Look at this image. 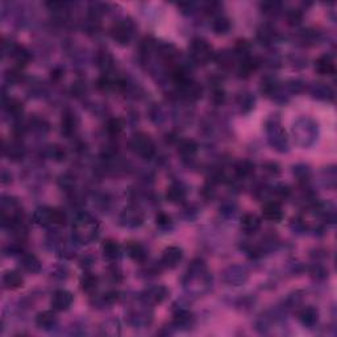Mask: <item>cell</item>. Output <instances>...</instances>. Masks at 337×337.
Returning a JSON list of instances; mask_svg holds the SVG:
<instances>
[{"mask_svg": "<svg viewBox=\"0 0 337 337\" xmlns=\"http://www.w3.org/2000/svg\"><path fill=\"white\" fill-rule=\"evenodd\" d=\"M20 266L28 273H38L41 269V262L34 254H24L20 259Z\"/></svg>", "mask_w": 337, "mask_h": 337, "instance_id": "15", "label": "cell"}, {"mask_svg": "<svg viewBox=\"0 0 337 337\" xmlns=\"http://www.w3.org/2000/svg\"><path fill=\"white\" fill-rule=\"evenodd\" d=\"M52 157L55 159V161H62V159H65V157H66V153H65V150L62 149V148H59V146H52Z\"/></svg>", "mask_w": 337, "mask_h": 337, "instance_id": "34", "label": "cell"}, {"mask_svg": "<svg viewBox=\"0 0 337 337\" xmlns=\"http://www.w3.org/2000/svg\"><path fill=\"white\" fill-rule=\"evenodd\" d=\"M36 224L46 227V225H63L66 221V215L58 208H49V207H40L36 209L33 215Z\"/></svg>", "mask_w": 337, "mask_h": 337, "instance_id": "2", "label": "cell"}, {"mask_svg": "<svg viewBox=\"0 0 337 337\" xmlns=\"http://www.w3.org/2000/svg\"><path fill=\"white\" fill-rule=\"evenodd\" d=\"M262 216L266 220L278 223L283 219L282 207L277 202H269L262 207Z\"/></svg>", "mask_w": 337, "mask_h": 337, "instance_id": "13", "label": "cell"}, {"mask_svg": "<svg viewBox=\"0 0 337 337\" xmlns=\"http://www.w3.org/2000/svg\"><path fill=\"white\" fill-rule=\"evenodd\" d=\"M190 55L199 65H206L213 57L212 48L203 38H195L190 44Z\"/></svg>", "mask_w": 337, "mask_h": 337, "instance_id": "4", "label": "cell"}, {"mask_svg": "<svg viewBox=\"0 0 337 337\" xmlns=\"http://www.w3.org/2000/svg\"><path fill=\"white\" fill-rule=\"evenodd\" d=\"M177 86H178L179 95L182 96L183 99L190 100V102H195V100L202 98V92H203V90L200 87V84L194 82L191 78L187 80H184L182 83L177 84Z\"/></svg>", "mask_w": 337, "mask_h": 337, "instance_id": "6", "label": "cell"}, {"mask_svg": "<svg viewBox=\"0 0 337 337\" xmlns=\"http://www.w3.org/2000/svg\"><path fill=\"white\" fill-rule=\"evenodd\" d=\"M259 63L257 62L256 58H245L240 63V74L241 77H248L249 74H252L256 69L258 67Z\"/></svg>", "mask_w": 337, "mask_h": 337, "instance_id": "26", "label": "cell"}, {"mask_svg": "<svg viewBox=\"0 0 337 337\" xmlns=\"http://www.w3.org/2000/svg\"><path fill=\"white\" fill-rule=\"evenodd\" d=\"M133 23L129 20L117 21L111 28V37L120 45H128L130 38L133 36Z\"/></svg>", "mask_w": 337, "mask_h": 337, "instance_id": "5", "label": "cell"}, {"mask_svg": "<svg viewBox=\"0 0 337 337\" xmlns=\"http://www.w3.org/2000/svg\"><path fill=\"white\" fill-rule=\"evenodd\" d=\"M261 227V219L254 213H246L241 217V228L246 233H256Z\"/></svg>", "mask_w": 337, "mask_h": 337, "instance_id": "14", "label": "cell"}, {"mask_svg": "<svg viewBox=\"0 0 337 337\" xmlns=\"http://www.w3.org/2000/svg\"><path fill=\"white\" fill-rule=\"evenodd\" d=\"M4 107L5 111H7L9 115H15V116H17V115H20V113L23 112V103L17 99H8L7 100V103L4 104Z\"/></svg>", "mask_w": 337, "mask_h": 337, "instance_id": "31", "label": "cell"}, {"mask_svg": "<svg viewBox=\"0 0 337 337\" xmlns=\"http://www.w3.org/2000/svg\"><path fill=\"white\" fill-rule=\"evenodd\" d=\"M36 324L42 329L53 328L57 324V316L52 311H45V312H40L36 317Z\"/></svg>", "mask_w": 337, "mask_h": 337, "instance_id": "19", "label": "cell"}, {"mask_svg": "<svg viewBox=\"0 0 337 337\" xmlns=\"http://www.w3.org/2000/svg\"><path fill=\"white\" fill-rule=\"evenodd\" d=\"M166 295L167 290L163 286H154V287L148 288L142 294V300H144V303L150 304V306H157V304L162 303Z\"/></svg>", "mask_w": 337, "mask_h": 337, "instance_id": "10", "label": "cell"}, {"mask_svg": "<svg viewBox=\"0 0 337 337\" xmlns=\"http://www.w3.org/2000/svg\"><path fill=\"white\" fill-rule=\"evenodd\" d=\"M182 257H183V252H182L181 248H178V246H169V248L163 250L161 262H162L163 266L173 269L182 261Z\"/></svg>", "mask_w": 337, "mask_h": 337, "instance_id": "8", "label": "cell"}, {"mask_svg": "<svg viewBox=\"0 0 337 337\" xmlns=\"http://www.w3.org/2000/svg\"><path fill=\"white\" fill-rule=\"evenodd\" d=\"M300 19H302V15H300L298 11H292V12L288 15V21H290V24H298L300 21Z\"/></svg>", "mask_w": 337, "mask_h": 337, "instance_id": "37", "label": "cell"}, {"mask_svg": "<svg viewBox=\"0 0 337 337\" xmlns=\"http://www.w3.org/2000/svg\"><path fill=\"white\" fill-rule=\"evenodd\" d=\"M156 224L158 225L159 228H169L171 225V217L167 215V213L159 212L157 216H156Z\"/></svg>", "mask_w": 337, "mask_h": 337, "instance_id": "33", "label": "cell"}, {"mask_svg": "<svg viewBox=\"0 0 337 337\" xmlns=\"http://www.w3.org/2000/svg\"><path fill=\"white\" fill-rule=\"evenodd\" d=\"M166 196L167 200L171 202V203H181V202H183L184 198H186V190H184L181 184L175 183L169 187Z\"/></svg>", "mask_w": 337, "mask_h": 337, "instance_id": "21", "label": "cell"}, {"mask_svg": "<svg viewBox=\"0 0 337 337\" xmlns=\"http://www.w3.org/2000/svg\"><path fill=\"white\" fill-rule=\"evenodd\" d=\"M98 287V278L95 275L92 274H84L82 278H80V288L83 290L84 292H88L91 294L94 292Z\"/></svg>", "mask_w": 337, "mask_h": 337, "instance_id": "24", "label": "cell"}, {"mask_svg": "<svg viewBox=\"0 0 337 337\" xmlns=\"http://www.w3.org/2000/svg\"><path fill=\"white\" fill-rule=\"evenodd\" d=\"M299 320L304 325H313L317 321V311L315 308H303L299 312Z\"/></svg>", "mask_w": 337, "mask_h": 337, "instance_id": "23", "label": "cell"}, {"mask_svg": "<svg viewBox=\"0 0 337 337\" xmlns=\"http://www.w3.org/2000/svg\"><path fill=\"white\" fill-rule=\"evenodd\" d=\"M121 224L124 227H129V228H136V227H140L144 221V216L142 213L138 211L137 208H133V207H129V208H125L123 211L120 216Z\"/></svg>", "mask_w": 337, "mask_h": 337, "instance_id": "9", "label": "cell"}, {"mask_svg": "<svg viewBox=\"0 0 337 337\" xmlns=\"http://www.w3.org/2000/svg\"><path fill=\"white\" fill-rule=\"evenodd\" d=\"M198 152V145L194 140H183L178 146V153L183 158H192Z\"/></svg>", "mask_w": 337, "mask_h": 337, "instance_id": "20", "label": "cell"}, {"mask_svg": "<svg viewBox=\"0 0 337 337\" xmlns=\"http://www.w3.org/2000/svg\"><path fill=\"white\" fill-rule=\"evenodd\" d=\"M61 183H62V187L65 188H70L73 184H74V179L71 178V177H67V175H63L62 178H61V181H59Z\"/></svg>", "mask_w": 337, "mask_h": 337, "instance_id": "38", "label": "cell"}, {"mask_svg": "<svg viewBox=\"0 0 337 337\" xmlns=\"http://www.w3.org/2000/svg\"><path fill=\"white\" fill-rule=\"evenodd\" d=\"M4 153L8 156L9 159L17 161V159H21L24 157V148L19 142L13 141L7 148H4Z\"/></svg>", "mask_w": 337, "mask_h": 337, "instance_id": "22", "label": "cell"}, {"mask_svg": "<svg viewBox=\"0 0 337 337\" xmlns=\"http://www.w3.org/2000/svg\"><path fill=\"white\" fill-rule=\"evenodd\" d=\"M123 129H124V121L119 119V117L111 119L108 121V124H107V132L111 136H119L123 132Z\"/></svg>", "mask_w": 337, "mask_h": 337, "instance_id": "29", "label": "cell"}, {"mask_svg": "<svg viewBox=\"0 0 337 337\" xmlns=\"http://www.w3.org/2000/svg\"><path fill=\"white\" fill-rule=\"evenodd\" d=\"M129 148L134 154H137L142 158H152L154 154V144L152 138L145 133L134 134L129 141Z\"/></svg>", "mask_w": 337, "mask_h": 337, "instance_id": "3", "label": "cell"}, {"mask_svg": "<svg viewBox=\"0 0 337 337\" xmlns=\"http://www.w3.org/2000/svg\"><path fill=\"white\" fill-rule=\"evenodd\" d=\"M5 78H7V80L8 82H12V83H15V82H19L20 80V71L19 70H9L8 73H7V75H5Z\"/></svg>", "mask_w": 337, "mask_h": 337, "instance_id": "35", "label": "cell"}, {"mask_svg": "<svg viewBox=\"0 0 337 337\" xmlns=\"http://www.w3.org/2000/svg\"><path fill=\"white\" fill-rule=\"evenodd\" d=\"M212 28H213V30L216 32V33L224 34V33H227L229 29H231V21H229L227 17L219 16V17H216V19H215V21H213Z\"/></svg>", "mask_w": 337, "mask_h": 337, "instance_id": "27", "label": "cell"}, {"mask_svg": "<svg viewBox=\"0 0 337 337\" xmlns=\"http://www.w3.org/2000/svg\"><path fill=\"white\" fill-rule=\"evenodd\" d=\"M102 252L107 259L109 261H115L120 257V245L113 240H105L102 245Z\"/></svg>", "mask_w": 337, "mask_h": 337, "instance_id": "18", "label": "cell"}, {"mask_svg": "<svg viewBox=\"0 0 337 337\" xmlns=\"http://www.w3.org/2000/svg\"><path fill=\"white\" fill-rule=\"evenodd\" d=\"M217 63L223 67H232L234 62V57L231 52H220L216 57Z\"/></svg>", "mask_w": 337, "mask_h": 337, "instance_id": "32", "label": "cell"}, {"mask_svg": "<svg viewBox=\"0 0 337 337\" xmlns=\"http://www.w3.org/2000/svg\"><path fill=\"white\" fill-rule=\"evenodd\" d=\"M315 70L320 75L335 74L336 66H335V59L332 58V55L324 54L319 57L315 62Z\"/></svg>", "mask_w": 337, "mask_h": 337, "instance_id": "12", "label": "cell"}, {"mask_svg": "<svg viewBox=\"0 0 337 337\" xmlns=\"http://www.w3.org/2000/svg\"><path fill=\"white\" fill-rule=\"evenodd\" d=\"M212 100L215 103H221V102L224 100V91H223L221 88L215 90V91L212 92Z\"/></svg>", "mask_w": 337, "mask_h": 337, "instance_id": "36", "label": "cell"}, {"mask_svg": "<svg viewBox=\"0 0 337 337\" xmlns=\"http://www.w3.org/2000/svg\"><path fill=\"white\" fill-rule=\"evenodd\" d=\"M98 66L104 71L105 74H108V71L113 67V58L108 52H102L98 55Z\"/></svg>", "mask_w": 337, "mask_h": 337, "instance_id": "25", "label": "cell"}, {"mask_svg": "<svg viewBox=\"0 0 337 337\" xmlns=\"http://www.w3.org/2000/svg\"><path fill=\"white\" fill-rule=\"evenodd\" d=\"M78 129V117L73 112H65L61 119V130L67 137H70Z\"/></svg>", "mask_w": 337, "mask_h": 337, "instance_id": "11", "label": "cell"}, {"mask_svg": "<svg viewBox=\"0 0 337 337\" xmlns=\"http://www.w3.org/2000/svg\"><path fill=\"white\" fill-rule=\"evenodd\" d=\"M125 250H127V253H128V256L132 259H134V261H138V262H141V261H144L146 258V252L145 249H144V246L140 244V242H136V241H129L127 245H125Z\"/></svg>", "mask_w": 337, "mask_h": 337, "instance_id": "17", "label": "cell"}, {"mask_svg": "<svg viewBox=\"0 0 337 337\" xmlns=\"http://www.w3.org/2000/svg\"><path fill=\"white\" fill-rule=\"evenodd\" d=\"M99 234L98 221L88 213H82L77 217L73 224V236L80 244H90Z\"/></svg>", "mask_w": 337, "mask_h": 337, "instance_id": "1", "label": "cell"}, {"mask_svg": "<svg viewBox=\"0 0 337 337\" xmlns=\"http://www.w3.org/2000/svg\"><path fill=\"white\" fill-rule=\"evenodd\" d=\"M23 283H24V279L17 271H7L3 275V285L8 290H17L23 286Z\"/></svg>", "mask_w": 337, "mask_h": 337, "instance_id": "16", "label": "cell"}, {"mask_svg": "<svg viewBox=\"0 0 337 337\" xmlns=\"http://www.w3.org/2000/svg\"><path fill=\"white\" fill-rule=\"evenodd\" d=\"M236 175L240 177V178H245V177H249L252 173L254 171V165L250 163L249 161H241V162L237 163L236 166Z\"/></svg>", "mask_w": 337, "mask_h": 337, "instance_id": "30", "label": "cell"}, {"mask_svg": "<svg viewBox=\"0 0 337 337\" xmlns=\"http://www.w3.org/2000/svg\"><path fill=\"white\" fill-rule=\"evenodd\" d=\"M73 300H74V296L70 291H66V290H58L55 291L52 296V300H50V304L54 311H66L71 307L73 304Z\"/></svg>", "mask_w": 337, "mask_h": 337, "instance_id": "7", "label": "cell"}, {"mask_svg": "<svg viewBox=\"0 0 337 337\" xmlns=\"http://www.w3.org/2000/svg\"><path fill=\"white\" fill-rule=\"evenodd\" d=\"M257 36L258 40L262 42V44H270L275 38V30L273 28H270V26L265 25V26L258 29Z\"/></svg>", "mask_w": 337, "mask_h": 337, "instance_id": "28", "label": "cell"}]
</instances>
